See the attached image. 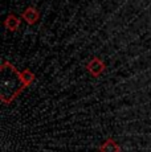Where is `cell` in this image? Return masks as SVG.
Returning <instances> with one entry per match:
<instances>
[{
  "mask_svg": "<svg viewBox=\"0 0 151 152\" xmlns=\"http://www.w3.org/2000/svg\"><path fill=\"white\" fill-rule=\"evenodd\" d=\"M21 19L24 20L28 25H33V24H36V23L39 21L40 13L34 7H27L24 11H23Z\"/></svg>",
  "mask_w": 151,
  "mask_h": 152,
  "instance_id": "obj_3",
  "label": "cell"
},
{
  "mask_svg": "<svg viewBox=\"0 0 151 152\" xmlns=\"http://www.w3.org/2000/svg\"><path fill=\"white\" fill-rule=\"evenodd\" d=\"M21 78L23 81H24L25 86H29L34 82V80H36V75H34V73H32L29 69H24L21 72Z\"/></svg>",
  "mask_w": 151,
  "mask_h": 152,
  "instance_id": "obj_6",
  "label": "cell"
},
{
  "mask_svg": "<svg viewBox=\"0 0 151 152\" xmlns=\"http://www.w3.org/2000/svg\"><path fill=\"white\" fill-rule=\"evenodd\" d=\"M20 23H21V20H20L19 17L15 16L13 13H10L7 16V19L4 20V27L11 32H16L20 27Z\"/></svg>",
  "mask_w": 151,
  "mask_h": 152,
  "instance_id": "obj_5",
  "label": "cell"
},
{
  "mask_svg": "<svg viewBox=\"0 0 151 152\" xmlns=\"http://www.w3.org/2000/svg\"><path fill=\"white\" fill-rule=\"evenodd\" d=\"M100 152H121V147L113 138H109L101 144Z\"/></svg>",
  "mask_w": 151,
  "mask_h": 152,
  "instance_id": "obj_4",
  "label": "cell"
},
{
  "mask_svg": "<svg viewBox=\"0 0 151 152\" xmlns=\"http://www.w3.org/2000/svg\"><path fill=\"white\" fill-rule=\"evenodd\" d=\"M106 69V65L101 58L94 57L86 64V70L93 75V77H100Z\"/></svg>",
  "mask_w": 151,
  "mask_h": 152,
  "instance_id": "obj_2",
  "label": "cell"
},
{
  "mask_svg": "<svg viewBox=\"0 0 151 152\" xmlns=\"http://www.w3.org/2000/svg\"><path fill=\"white\" fill-rule=\"evenodd\" d=\"M25 87L21 73L17 72L11 62L4 61L0 66V101L4 104H10Z\"/></svg>",
  "mask_w": 151,
  "mask_h": 152,
  "instance_id": "obj_1",
  "label": "cell"
}]
</instances>
